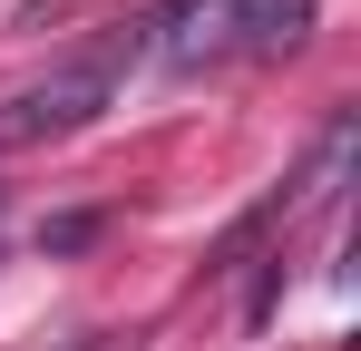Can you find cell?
Wrapping results in <instances>:
<instances>
[{"mask_svg":"<svg viewBox=\"0 0 361 351\" xmlns=\"http://www.w3.org/2000/svg\"><path fill=\"white\" fill-rule=\"evenodd\" d=\"M137 49H147V20H137V30H108V39H88L59 78H39L30 98H10V117H0V127H10L20 147H39V137H78L88 117L118 98V78H127V58H137Z\"/></svg>","mask_w":361,"mask_h":351,"instance_id":"cell-1","label":"cell"},{"mask_svg":"<svg viewBox=\"0 0 361 351\" xmlns=\"http://www.w3.org/2000/svg\"><path fill=\"white\" fill-rule=\"evenodd\" d=\"M225 30H235V0H157V20H147V39L176 58V68L215 58V49H225Z\"/></svg>","mask_w":361,"mask_h":351,"instance_id":"cell-2","label":"cell"},{"mask_svg":"<svg viewBox=\"0 0 361 351\" xmlns=\"http://www.w3.org/2000/svg\"><path fill=\"white\" fill-rule=\"evenodd\" d=\"M302 20H312V0H235L225 49H244V58H283V49L302 39Z\"/></svg>","mask_w":361,"mask_h":351,"instance_id":"cell-3","label":"cell"},{"mask_svg":"<svg viewBox=\"0 0 361 351\" xmlns=\"http://www.w3.org/2000/svg\"><path fill=\"white\" fill-rule=\"evenodd\" d=\"M88 234H98V225H88V215H59V225H49V254H78Z\"/></svg>","mask_w":361,"mask_h":351,"instance_id":"cell-4","label":"cell"}]
</instances>
